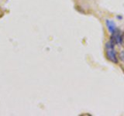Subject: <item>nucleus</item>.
<instances>
[{"label": "nucleus", "mask_w": 124, "mask_h": 116, "mask_svg": "<svg viewBox=\"0 0 124 116\" xmlns=\"http://www.w3.org/2000/svg\"><path fill=\"white\" fill-rule=\"evenodd\" d=\"M121 42V32L116 29L113 33H112V36L110 38V43L112 44L117 45Z\"/></svg>", "instance_id": "obj_2"}, {"label": "nucleus", "mask_w": 124, "mask_h": 116, "mask_svg": "<svg viewBox=\"0 0 124 116\" xmlns=\"http://www.w3.org/2000/svg\"><path fill=\"white\" fill-rule=\"evenodd\" d=\"M119 57H120V59H121L122 60H124V51H123V52L120 53V56H119Z\"/></svg>", "instance_id": "obj_5"}, {"label": "nucleus", "mask_w": 124, "mask_h": 116, "mask_svg": "<svg viewBox=\"0 0 124 116\" xmlns=\"http://www.w3.org/2000/svg\"><path fill=\"white\" fill-rule=\"evenodd\" d=\"M120 44H122V46L124 47V32L121 33V42H120Z\"/></svg>", "instance_id": "obj_4"}, {"label": "nucleus", "mask_w": 124, "mask_h": 116, "mask_svg": "<svg viewBox=\"0 0 124 116\" xmlns=\"http://www.w3.org/2000/svg\"><path fill=\"white\" fill-rule=\"evenodd\" d=\"M106 24L107 26V29L108 30V32L110 33H113L114 31L116 29V26L115 24V22L112 20H109V19H106Z\"/></svg>", "instance_id": "obj_3"}, {"label": "nucleus", "mask_w": 124, "mask_h": 116, "mask_svg": "<svg viewBox=\"0 0 124 116\" xmlns=\"http://www.w3.org/2000/svg\"><path fill=\"white\" fill-rule=\"evenodd\" d=\"M114 45L112 44L110 41L106 44V56L107 59L113 64H118V57L116 51L114 49Z\"/></svg>", "instance_id": "obj_1"}]
</instances>
